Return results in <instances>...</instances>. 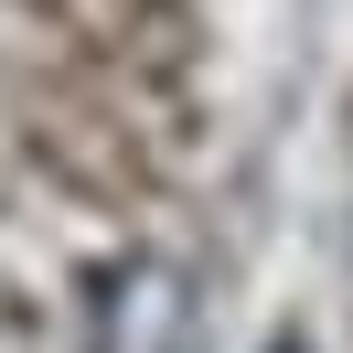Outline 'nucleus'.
Segmentation results:
<instances>
[{"mask_svg": "<svg viewBox=\"0 0 353 353\" xmlns=\"http://www.w3.org/2000/svg\"><path fill=\"white\" fill-rule=\"evenodd\" d=\"M182 332H193V289L161 257H129L97 279V353H182Z\"/></svg>", "mask_w": 353, "mask_h": 353, "instance_id": "1", "label": "nucleus"}, {"mask_svg": "<svg viewBox=\"0 0 353 353\" xmlns=\"http://www.w3.org/2000/svg\"><path fill=\"white\" fill-rule=\"evenodd\" d=\"M268 353H300V343H268Z\"/></svg>", "mask_w": 353, "mask_h": 353, "instance_id": "2", "label": "nucleus"}]
</instances>
